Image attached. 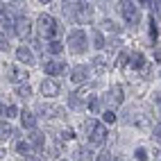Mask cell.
<instances>
[{"mask_svg":"<svg viewBox=\"0 0 161 161\" xmlns=\"http://www.w3.org/2000/svg\"><path fill=\"white\" fill-rule=\"evenodd\" d=\"M68 46L75 55H82L84 50H86V34H84L82 30H73L68 34Z\"/></svg>","mask_w":161,"mask_h":161,"instance_id":"cell-1","label":"cell"},{"mask_svg":"<svg viewBox=\"0 0 161 161\" xmlns=\"http://www.w3.org/2000/svg\"><path fill=\"white\" fill-rule=\"evenodd\" d=\"M39 30H41V34H43L46 39H52V36L59 32L57 20L52 18V16H48V14H41V16H39Z\"/></svg>","mask_w":161,"mask_h":161,"instance_id":"cell-2","label":"cell"},{"mask_svg":"<svg viewBox=\"0 0 161 161\" xmlns=\"http://www.w3.org/2000/svg\"><path fill=\"white\" fill-rule=\"evenodd\" d=\"M120 12H123L125 20L130 25H136L138 23V9L134 5V0H120Z\"/></svg>","mask_w":161,"mask_h":161,"instance_id":"cell-3","label":"cell"},{"mask_svg":"<svg viewBox=\"0 0 161 161\" xmlns=\"http://www.w3.org/2000/svg\"><path fill=\"white\" fill-rule=\"evenodd\" d=\"M5 75H7V80L14 82V84H23V82L30 80L27 73H25L23 68H18V66H7V68H5Z\"/></svg>","mask_w":161,"mask_h":161,"instance_id":"cell-4","label":"cell"},{"mask_svg":"<svg viewBox=\"0 0 161 161\" xmlns=\"http://www.w3.org/2000/svg\"><path fill=\"white\" fill-rule=\"evenodd\" d=\"M64 14L68 18H77V14L84 9V0H64Z\"/></svg>","mask_w":161,"mask_h":161,"instance_id":"cell-5","label":"cell"},{"mask_svg":"<svg viewBox=\"0 0 161 161\" xmlns=\"http://www.w3.org/2000/svg\"><path fill=\"white\" fill-rule=\"evenodd\" d=\"M89 138H91L93 145H102V143L107 141V127L100 125V123H95V125L91 127V132H89Z\"/></svg>","mask_w":161,"mask_h":161,"instance_id":"cell-6","label":"cell"},{"mask_svg":"<svg viewBox=\"0 0 161 161\" xmlns=\"http://www.w3.org/2000/svg\"><path fill=\"white\" fill-rule=\"evenodd\" d=\"M41 93H43V98H55V95L61 93V86L55 80H43L41 82Z\"/></svg>","mask_w":161,"mask_h":161,"instance_id":"cell-7","label":"cell"},{"mask_svg":"<svg viewBox=\"0 0 161 161\" xmlns=\"http://www.w3.org/2000/svg\"><path fill=\"white\" fill-rule=\"evenodd\" d=\"M14 32L20 36V39H30L32 36V23L27 18H16V27H14Z\"/></svg>","mask_w":161,"mask_h":161,"instance_id":"cell-8","label":"cell"},{"mask_svg":"<svg viewBox=\"0 0 161 161\" xmlns=\"http://www.w3.org/2000/svg\"><path fill=\"white\" fill-rule=\"evenodd\" d=\"M46 75H64L66 73V64L64 61H48L46 66H43Z\"/></svg>","mask_w":161,"mask_h":161,"instance_id":"cell-9","label":"cell"},{"mask_svg":"<svg viewBox=\"0 0 161 161\" xmlns=\"http://www.w3.org/2000/svg\"><path fill=\"white\" fill-rule=\"evenodd\" d=\"M86 75H89V68L86 66H77L73 70V75H70V82L73 84H84L86 82Z\"/></svg>","mask_w":161,"mask_h":161,"instance_id":"cell-10","label":"cell"},{"mask_svg":"<svg viewBox=\"0 0 161 161\" xmlns=\"http://www.w3.org/2000/svg\"><path fill=\"white\" fill-rule=\"evenodd\" d=\"M16 59L23 61V64H34V55H32V50H27L25 46L16 50Z\"/></svg>","mask_w":161,"mask_h":161,"instance_id":"cell-11","label":"cell"},{"mask_svg":"<svg viewBox=\"0 0 161 161\" xmlns=\"http://www.w3.org/2000/svg\"><path fill=\"white\" fill-rule=\"evenodd\" d=\"M20 123H23V127H27V130H34V127H36V118L32 116L30 111H23V114H20Z\"/></svg>","mask_w":161,"mask_h":161,"instance_id":"cell-12","label":"cell"},{"mask_svg":"<svg viewBox=\"0 0 161 161\" xmlns=\"http://www.w3.org/2000/svg\"><path fill=\"white\" fill-rule=\"evenodd\" d=\"M109 102H114L116 107L123 104V89H120V86H114V89L109 91Z\"/></svg>","mask_w":161,"mask_h":161,"instance_id":"cell-13","label":"cell"},{"mask_svg":"<svg viewBox=\"0 0 161 161\" xmlns=\"http://www.w3.org/2000/svg\"><path fill=\"white\" fill-rule=\"evenodd\" d=\"M30 143L34 145L36 150H41V147H43V143H46V138H43V134H41V132H36V130H34V132L30 134Z\"/></svg>","mask_w":161,"mask_h":161,"instance_id":"cell-14","label":"cell"},{"mask_svg":"<svg viewBox=\"0 0 161 161\" xmlns=\"http://www.w3.org/2000/svg\"><path fill=\"white\" fill-rule=\"evenodd\" d=\"M36 109H39V114H46L48 118H55V116H59V109H57V107H50V104H39Z\"/></svg>","mask_w":161,"mask_h":161,"instance_id":"cell-15","label":"cell"},{"mask_svg":"<svg viewBox=\"0 0 161 161\" xmlns=\"http://www.w3.org/2000/svg\"><path fill=\"white\" fill-rule=\"evenodd\" d=\"M14 134V127L9 123H0V141H7V138H12Z\"/></svg>","mask_w":161,"mask_h":161,"instance_id":"cell-16","label":"cell"},{"mask_svg":"<svg viewBox=\"0 0 161 161\" xmlns=\"http://www.w3.org/2000/svg\"><path fill=\"white\" fill-rule=\"evenodd\" d=\"M16 152H18L20 157H30V154H32V145L25 143V141H18V143H16Z\"/></svg>","mask_w":161,"mask_h":161,"instance_id":"cell-17","label":"cell"},{"mask_svg":"<svg viewBox=\"0 0 161 161\" xmlns=\"http://www.w3.org/2000/svg\"><path fill=\"white\" fill-rule=\"evenodd\" d=\"M130 59H132V66H134V68H143V66H145V57L141 55V52H132Z\"/></svg>","mask_w":161,"mask_h":161,"instance_id":"cell-18","label":"cell"},{"mask_svg":"<svg viewBox=\"0 0 161 161\" xmlns=\"http://www.w3.org/2000/svg\"><path fill=\"white\" fill-rule=\"evenodd\" d=\"M93 46H95V50L104 48V36H102L100 30H93Z\"/></svg>","mask_w":161,"mask_h":161,"instance_id":"cell-19","label":"cell"},{"mask_svg":"<svg viewBox=\"0 0 161 161\" xmlns=\"http://www.w3.org/2000/svg\"><path fill=\"white\" fill-rule=\"evenodd\" d=\"M75 157H77L80 161H91V159H93V154H91L89 147H80L77 152H75Z\"/></svg>","mask_w":161,"mask_h":161,"instance_id":"cell-20","label":"cell"},{"mask_svg":"<svg viewBox=\"0 0 161 161\" xmlns=\"http://www.w3.org/2000/svg\"><path fill=\"white\" fill-rule=\"evenodd\" d=\"M61 41H57V39H52L50 41V43H48V52H52V55H59V52H61Z\"/></svg>","mask_w":161,"mask_h":161,"instance_id":"cell-21","label":"cell"},{"mask_svg":"<svg viewBox=\"0 0 161 161\" xmlns=\"http://www.w3.org/2000/svg\"><path fill=\"white\" fill-rule=\"evenodd\" d=\"M16 93L20 95V98H30V95H32V89L27 86V84H20V86L16 89Z\"/></svg>","mask_w":161,"mask_h":161,"instance_id":"cell-22","label":"cell"},{"mask_svg":"<svg viewBox=\"0 0 161 161\" xmlns=\"http://www.w3.org/2000/svg\"><path fill=\"white\" fill-rule=\"evenodd\" d=\"M102 30H107V32H120V27H118L114 20H102Z\"/></svg>","mask_w":161,"mask_h":161,"instance_id":"cell-23","label":"cell"},{"mask_svg":"<svg viewBox=\"0 0 161 161\" xmlns=\"http://www.w3.org/2000/svg\"><path fill=\"white\" fill-rule=\"evenodd\" d=\"M134 154H136L138 161H147V152H145L143 147H136V150H134Z\"/></svg>","mask_w":161,"mask_h":161,"instance_id":"cell-24","label":"cell"},{"mask_svg":"<svg viewBox=\"0 0 161 161\" xmlns=\"http://www.w3.org/2000/svg\"><path fill=\"white\" fill-rule=\"evenodd\" d=\"M73 136H75V134H73V130H70V127H66L64 132H59V138H64V141H70Z\"/></svg>","mask_w":161,"mask_h":161,"instance_id":"cell-25","label":"cell"},{"mask_svg":"<svg viewBox=\"0 0 161 161\" xmlns=\"http://www.w3.org/2000/svg\"><path fill=\"white\" fill-rule=\"evenodd\" d=\"M100 107H102V100H98V98H93V100H91V104H89V109H91V111L95 114V111L100 109Z\"/></svg>","mask_w":161,"mask_h":161,"instance_id":"cell-26","label":"cell"},{"mask_svg":"<svg viewBox=\"0 0 161 161\" xmlns=\"http://www.w3.org/2000/svg\"><path fill=\"white\" fill-rule=\"evenodd\" d=\"M150 36H152V43H154V39H157V23H154V18H150Z\"/></svg>","mask_w":161,"mask_h":161,"instance_id":"cell-27","label":"cell"},{"mask_svg":"<svg viewBox=\"0 0 161 161\" xmlns=\"http://www.w3.org/2000/svg\"><path fill=\"white\" fill-rule=\"evenodd\" d=\"M0 50H5V52L9 50V41H7V36L3 34V32H0Z\"/></svg>","mask_w":161,"mask_h":161,"instance_id":"cell-28","label":"cell"},{"mask_svg":"<svg viewBox=\"0 0 161 161\" xmlns=\"http://www.w3.org/2000/svg\"><path fill=\"white\" fill-rule=\"evenodd\" d=\"M16 114H18V109H16L14 104H9V107H7V111H5V116H7V118H14Z\"/></svg>","mask_w":161,"mask_h":161,"instance_id":"cell-29","label":"cell"},{"mask_svg":"<svg viewBox=\"0 0 161 161\" xmlns=\"http://www.w3.org/2000/svg\"><path fill=\"white\" fill-rule=\"evenodd\" d=\"M102 116H104V123H116V114L114 111H104Z\"/></svg>","mask_w":161,"mask_h":161,"instance_id":"cell-30","label":"cell"},{"mask_svg":"<svg viewBox=\"0 0 161 161\" xmlns=\"http://www.w3.org/2000/svg\"><path fill=\"white\" fill-rule=\"evenodd\" d=\"M95 161H111V154H109V152H100Z\"/></svg>","mask_w":161,"mask_h":161,"instance_id":"cell-31","label":"cell"},{"mask_svg":"<svg viewBox=\"0 0 161 161\" xmlns=\"http://www.w3.org/2000/svg\"><path fill=\"white\" fill-rule=\"evenodd\" d=\"M125 64H127V55L120 52V57H118V66H125Z\"/></svg>","mask_w":161,"mask_h":161,"instance_id":"cell-32","label":"cell"},{"mask_svg":"<svg viewBox=\"0 0 161 161\" xmlns=\"http://www.w3.org/2000/svg\"><path fill=\"white\" fill-rule=\"evenodd\" d=\"M154 138H157V141H161V125L154 127Z\"/></svg>","mask_w":161,"mask_h":161,"instance_id":"cell-33","label":"cell"},{"mask_svg":"<svg viewBox=\"0 0 161 161\" xmlns=\"http://www.w3.org/2000/svg\"><path fill=\"white\" fill-rule=\"evenodd\" d=\"M136 3L141 5V7H150V5H152V0H136Z\"/></svg>","mask_w":161,"mask_h":161,"instance_id":"cell-34","label":"cell"},{"mask_svg":"<svg viewBox=\"0 0 161 161\" xmlns=\"http://www.w3.org/2000/svg\"><path fill=\"white\" fill-rule=\"evenodd\" d=\"M154 102H157V109H159V114H161V95H157V100H154Z\"/></svg>","mask_w":161,"mask_h":161,"instance_id":"cell-35","label":"cell"},{"mask_svg":"<svg viewBox=\"0 0 161 161\" xmlns=\"http://www.w3.org/2000/svg\"><path fill=\"white\" fill-rule=\"evenodd\" d=\"M154 59H157V61H161V50H157V52H154Z\"/></svg>","mask_w":161,"mask_h":161,"instance_id":"cell-36","label":"cell"},{"mask_svg":"<svg viewBox=\"0 0 161 161\" xmlns=\"http://www.w3.org/2000/svg\"><path fill=\"white\" fill-rule=\"evenodd\" d=\"M5 111H7V107H3V104H0V116H3Z\"/></svg>","mask_w":161,"mask_h":161,"instance_id":"cell-37","label":"cell"},{"mask_svg":"<svg viewBox=\"0 0 161 161\" xmlns=\"http://www.w3.org/2000/svg\"><path fill=\"white\" fill-rule=\"evenodd\" d=\"M39 3H50V0H39Z\"/></svg>","mask_w":161,"mask_h":161,"instance_id":"cell-38","label":"cell"},{"mask_svg":"<svg viewBox=\"0 0 161 161\" xmlns=\"http://www.w3.org/2000/svg\"><path fill=\"white\" fill-rule=\"evenodd\" d=\"M116 161H123V159H120V157H118V159H116Z\"/></svg>","mask_w":161,"mask_h":161,"instance_id":"cell-39","label":"cell"},{"mask_svg":"<svg viewBox=\"0 0 161 161\" xmlns=\"http://www.w3.org/2000/svg\"><path fill=\"white\" fill-rule=\"evenodd\" d=\"M59 161H66V159H59Z\"/></svg>","mask_w":161,"mask_h":161,"instance_id":"cell-40","label":"cell"}]
</instances>
